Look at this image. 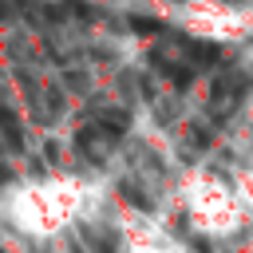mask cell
<instances>
[{"mask_svg": "<svg viewBox=\"0 0 253 253\" xmlns=\"http://www.w3.org/2000/svg\"><path fill=\"white\" fill-rule=\"evenodd\" d=\"M182 32L213 43H237L253 36V8L233 0H174L166 12Z\"/></svg>", "mask_w": 253, "mask_h": 253, "instance_id": "1", "label": "cell"}]
</instances>
